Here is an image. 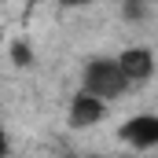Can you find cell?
Returning <instances> with one entry per match:
<instances>
[{"mask_svg": "<svg viewBox=\"0 0 158 158\" xmlns=\"http://www.w3.org/2000/svg\"><path fill=\"white\" fill-rule=\"evenodd\" d=\"M118 63L125 70V77H129V85H140V81H147L155 74V55L147 48H125L118 55Z\"/></svg>", "mask_w": 158, "mask_h": 158, "instance_id": "277c9868", "label": "cell"}, {"mask_svg": "<svg viewBox=\"0 0 158 158\" xmlns=\"http://www.w3.org/2000/svg\"><path fill=\"white\" fill-rule=\"evenodd\" d=\"M107 118V99H99L96 92L81 88L77 96L70 99V125L74 129H88V125H99Z\"/></svg>", "mask_w": 158, "mask_h": 158, "instance_id": "7a4b0ae2", "label": "cell"}, {"mask_svg": "<svg viewBox=\"0 0 158 158\" xmlns=\"http://www.w3.org/2000/svg\"><path fill=\"white\" fill-rule=\"evenodd\" d=\"M81 4H88V0H59V7H81Z\"/></svg>", "mask_w": 158, "mask_h": 158, "instance_id": "ba28073f", "label": "cell"}, {"mask_svg": "<svg viewBox=\"0 0 158 158\" xmlns=\"http://www.w3.org/2000/svg\"><path fill=\"white\" fill-rule=\"evenodd\" d=\"M30 4H33V0H30Z\"/></svg>", "mask_w": 158, "mask_h": 158, "instance_id": "9c48e42d", "label": "cell"}, {"mask_svg": "<svg viewBox=\"0 0 158 158\" xmlns=\"http://www.w3.org/2000/svg\"><path fill=\"white\" fill-rule=\"evenodd\" d=\"M143 15H147V0H125V19L140 22Z\"/></svg>", "mask_w": 158, "mask_h": 158, "instance_id": "5b68a950", "label": "cell"}, {"mask_svg": "<svg viewBox=\"0 0 158 158\" xmlns=\"http://www.w3.org/2000/svg\"><path fill=\"white\" fill-rule=\"evenodd\" d=\"M118 136L129 147H140V151H151L158 147V114H136L118 129Z\"/></svg>", "mask_w": 158, "mask_h": 158, "instance_id": "3957f363", "label": "cell"}, {"mask_svg": "<svg viewBox=\"0 0 158 158\" xmlns=\"http://www.w3.org/2000/svg\"><path fill=\"white\" fill-rule=\"evenodd\" d=\"M15 63H30V52H26L22 44H15Z\"/></svg>", "mask_w": 158, "mask_h": 158, "instance_id": "8992f818", "label": "cell"}, {"mask_svg": "<svg viewBox=\"0 0 158 158\" xmlns=\"http://www.w3.org/2000/svg\"><path fill=\"white\" fill-rule=\"evenodd\" d=\"M85 88L96 92L99 99H114L129 88V77H125L118 59H92L85 66Z\"/></svg>", "mask_w": 158, "mask_h": 158, "instance_id": "6da1fadb", "label": "cell"}, {"mask_svg": "<svg viewBox=\"0 0 158 158\" xmlns=\"http://www.w3.org/2000/svg\"><path fill=\"white\" fill-rule=\"evenodd\" d=\"M7 147H11V143H7V132H4V129H0V158L7 155Z\"/></svg>", "mask_w": 158, "mask_h": 158, "instance_id": "52a82bcc", "label": "cell"}]
</instances>
